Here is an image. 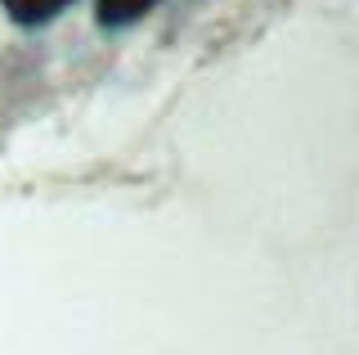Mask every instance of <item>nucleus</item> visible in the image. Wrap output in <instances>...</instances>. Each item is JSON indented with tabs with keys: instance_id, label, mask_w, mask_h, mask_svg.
I'll list each match as a JSON object with an SVG mask.
<instances>
[{
	"instance_id": "obj_1",
	"label": "nucleus",
	"mask_w": 359,
	"mask_h": 355,
	"mask_svg": "<svg viewBox=\"0 0 359 355\" xmlns=\"http://www.w3.org/2000/svg\"><path fill=\"white\" fill-rule=\"evenodd\" d=\"M157 5H162V0H95V18H99V27L117 32V27L140 23V18L153 14Z\"/></svg>"
},
{
	"instance_id": "obj_2",
	"label": "nucleus",
	"mask_w": 359,
	"mask_h": 355,
	"mask_svg": "<svg viewBox=\"0 0 359 355\" xmlns=\"http://www.w3.org/2000/svg\"><path fill=\"white\" fill-rule=\"evenodd\" d=\"M0 5H5V14L14 18L18 27H45V23H54L72 0H0Z\"/></svg>"
}]
</instances>
